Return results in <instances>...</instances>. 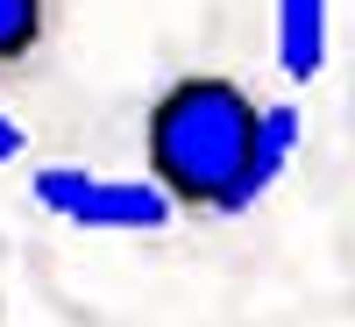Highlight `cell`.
Masks as SVG:
<instances>
[{
	"mask_svg": "<svg viewBox=\"0 0 355 327\" xmlns=\"http://www.w3.org/2000/svg\"><path fill=\"white\" fill-rule=\"evenodd\" d=\"M256 100L234 78H178L164 85V100L150 107V185L171 206H206L227 214L234 185L249 171L256 142Z\"/></svg>",
	"mask_w": 355,
	"mask_h": 327,
	"instance_id": "cell-1",
	"label": "cell"
},
{
	"mask_svg": "<svg viewBox=\"0 0 355 327\" xmlns=\"http://www.w3.org/2000/svg\"><path fill=\"white\" fill-rule=\"evenodd\" d=\"M291 150H299V107H263V114H256V142H249V171H242V185H234V206H227V214H249V206L284 178Z\"/></svg>",
	"mask_w": 355,
	"mask_h": 327,
	"instance_id": "cell-3",
	"label": "cell"
},
{
	"mask_svg": "<svg viewBox=\"0 0 355 327\" xmlns=\"http://www.w3.org/2000/svg\"><path fill=\"white\" fill-rule=\"evenodd\" d=\"M36 199L50 206L57 221L100 228V235H157L178 214L150 178H107V171H71V164L36 171Z\"/></svg>",
	"mask_w": 355,
	"mask_h": 327,
	"instance_id": "cell-2",
	"label": "cell"
},
{
	"mask_svg": "<svg viewBox=\"0 0 355 327\" xmlns=\"http://www.w3.org/2000/svg\"><path fill=\"white\" fill-rule=\"evenodd\" d=\"M15 157H28V135H21V121L0 114V164H15Z\"/></svg>",
	"mask_w": 355,
	"mask_h": 327,
	"instance_id": "cell-6",
	"label": "cell"
},
{
	"mask_svg": "<svg viewBox=\"0 0 355 327\" xmlns=\"http://www.w3.org/2000/svg\"><path fill=\"white\" fill-rule=\"evenodd\" d=\"M43 8L50 0H0V65H21L43 36Z\"/></svg>",
	"mask_w": 355,
	"mask_h": 327,
	"instance_id": "cell-5",
	"label": "cell"
},
{
	"mask_svg": "<svg viewBox=\"0 0 355 327\" xmlns=\"http://www.w3.org/2000/svg\"><path fill=\"white\" fill-rule=\"evenodd\" d=\"M277 65L291 85H313L327 65V0H277Z\"/></svg>",
	"mask_w": 355,
	"mask_h": 327,
	"instance_id": "cell-4",
	"label": "cell"
}]
</instances>
